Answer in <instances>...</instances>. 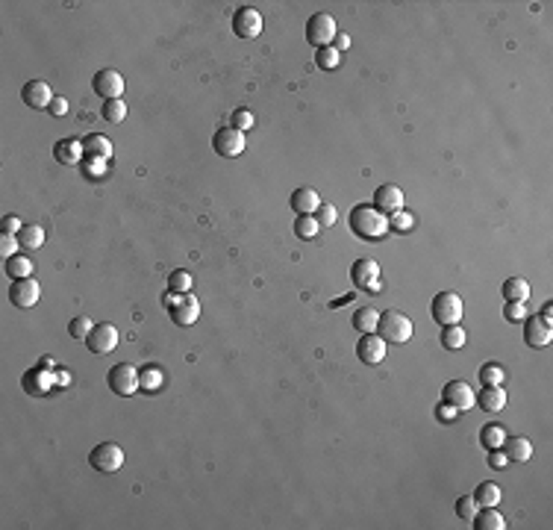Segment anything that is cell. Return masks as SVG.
<instances>
[{"mask_svg":"<svg viewBox=\"0 0 553 530\" xmlns=\"http://www.w3.org/2000/svg\"><path fill=\"white\" fill-rule=\"evenodd\" d=\"M350 230L365 242H377L391 230L389 215H383L377 206H371V203H359L350 210Z\"/></svg>","mask_w":553,"mask_h":530,"instance_id":"6da1fadb","label":"cell"},{"mask_svg":"<svg viewBox=\"0 0 553 530\" xmlns=\"http://www.w3.org/2000/svg\"><path fill=\"white\" fill-rule=\"evenodd\" d=\"M377 336H383L386 342H409L412 339V321L409 316H403L400 310H389V312H380V321H377Z\"/></svg>","mask_w":553,"mask_h":530,"instance_id":"7a4b0ae2","label":"cell"},{"mask_svg":"<svg viewBox=\"0 0 553 530\" xmlns=\"http://www.w3.org/2000/svg\"><path fill=\"white\" fill-rule=\"evenodd\" d=\"M433 318H436V324H459L462 316H465V303H462V298L456 292H439L436 298H433Z\"/></svg>","mask_w":553,"mask_h":530,"instance_id":"3957f363","label":"cell"},{"mask_svg":"<svg viewBox=\"0 0 553 530\" xmlns=\"http://www.w3.org/2000/svg\"><path fill=\"white\" fill-rule=\"evenodd\" d=\"M88 463H92L94 471H101V475H115V471L124 466V451H121V445H115V442H101V445L92 448Z\"/></svg>","mask_w":553,"mask_h":530,"instance_id":"277c9868","label":"cell"},{"mask_svg":"<svg viewBox=\"0 0 553 530\" xmlns=\"http://www.w3.org/2000/svg\"><path fill=\"white\" fill-rule=\"evenodd\" d=\"M335 33H339V27H335L333 15H327V12H315L309 21H306V42L312 47H318V51L321 47H330Z\"/></svg>","mask_w":553,"mask_h":530,"instance_id":"5b68a950","label":"cell"},{"mask_svg":"<svg viewBox=\"0 0 553 530\" xmlns=\"http://www.w3.org/2000/svg\"><path fill=\"white\" fill-rule=\"evenodd\" d=\"M106 380H110V389L115 392V395H121V398H130V395H136V392L142 389V383H138V371H136V366H130V362H118V366H112Z\"/></svg>","mask_w":553,"mask_h":530,"instance_id":"8992f818","label":"cell"},{"mask_svg":"<svg viewBox=\"0 0 553 530\" xmlns=\"http://www.w3.org/2000/svg\"><path fill=\"white\" fill-rule=\"evenodd\" d=\"M92 88H94L97 97H103V103H106V101H121V94H124V77L118 74L115 68H103V71H97V74L92 77Z\"/></svg>","mask_w":553,"mask_h":530,"instance_id":"52a82bcc","label":"cell"},{"mask_svg":"<svg viewBox=\"0 0 553 530\" xmlns=\"http://www.w3.org/2000/svg\"><path fill=\"white\" fill-rule=\"evenodd\" d=\"M350 280L353 286H359L365 292H383L380 283V265L374 260H357L350 265Z\"/></svg>","mask_w":553,"mask_h":530,"instance_id":"ba28073f","label":"cell"},{"mask_svg":"<svg viewBox=\"0 0 553 530\" xmlns=\"http://www.w3.org/2000/svg\"><path fill=\"white\" fill-rule=\"evenodd\" d=\"M386 351H389V342L377 336V333H362L359 342H357V357L365 362V366H377V362L386 359Z\"/></svg>","mask_w":553,"mask_h":530,"instance_id":"9c48e42d","label":"cell"},{"mask_svg":"<svg viewBox=\"0 0 553 530\" xmlns=\"http://www.w3.org/2000/svg\"><path fill=\"white\" fill-rule=\"evenodd\" d=\"M233 33L239 38H256L262 33V15L253 6H239L233 12Z\"/></svg>","mask_w":553,"mask_h":530,"instance_id":"30bf717a","label":"cell"},{"mask_svg":"<svg viewBox=\"0 0 553 530\" xmlns=\"http://www.w3.org/2000/svg\"><path fill=\"white\" fill-rule=\"evenodd\" d=\"M474 398H477V392H474L465 380H450L448 386L441 389V401L450 404L456 412H468L474 407Z\"/></svg>","mask_w":553,"mask_h":530,"instance_id":"8fae6325","label":"cell"},{"mask_svg":"<svg viewBox=\"0 0 553 530\" xmlns=\"http://www.w3.org/2000/svg\"><path fill=\"white\" fill-rule=\"evenodd\" d=\"M212 147H215V153L227 156V160H230V156H239L244 151V133L227 124L212 136Z\"/></svg>","mask_w":553,"mask_h":530,"instance_id":"7c38bea8","label":"cell"},{"mask_svg":"<svg viewBox=\"0 0 553 530\" xmlns=\"http://www.w3.org/2000/svg\"><path fill=\"white\" fill-rule=\"evenodd\" d=\"M168 312H171V321L180 324V327H189V324L197 321V316H201V301L194 298L192 292L185 294H177V301L168 307Z\"/></svg>","mask_w":553,"mask_h":530,"instance_id":"4fadbf2b","label":"cell"},{"mask_svg":"<svg viewBox=\"0 0 553 530\" xmlns=\"http://www.w3.org/2000/svg\"><path fill=\"white\" fill-rule=\"evenodd\" d=\"M38 294H42L38 283L33 277H24V280L12 283V289H9V301H12L18 310H33L38 303Z\"/></svg>","mask_w":553,"mask_h":530,"instance_id":"5bb4252c","label":"cell"},{"mask_svg":"<svg viewBox=\"0 0 553 530\" xmlns=\"http://www.w3.org/2000/svg\"><path fill=\"white\" fill-rule=\"evenodd\" d=\"M21 101L29 106V110H51L53 103V92L44 80H29L21 88Z\"/></svg>","mask_w":553,"mask_h":530,"instance_id":"9a60e30c","label":"cell"},{"mask_svg":"<svg viewBox=\"0 0 553 530\" xmlns=\"http://www.w3.org/2000/svg\"><path fill=\"white\" fill-rule=\"evenodd\" d=\"M86 345L92 353H112L115 345H118V330L112 324H94L92 333H88Z\"/></svg>","mask_w":553,"mask_h":530,"instance_id":"2e32d148","label":"cell"},{"mask_svg":"<svg viewBox=\"0 0 553 530\" xmlns=\"http://www.w3.org/2000/svg\"><path fill=\"white\" fill-rule=\"evenodd\" d=\"M550 339H553V324H545L539 316L524 318V342L530 348H545Z\"/></svg>","mask_w":553,"mask_h":530,"instance_id":"e0dca14e","label":"cell"},{"mask_svg":"<svg viewBox=\"0 0 553 530\" xmlns=\"http://www.w3.org/2000/svg\"><path fill=\"white\" fill-rule=\"evenodd\" d=\"M374 206H377L383 215H394L398 210H403V192L394 183L380 186V189L374 192Z\"/></svg>","mask_w":553,"mask_h":530,"instance_id":"ac0fdd59","label":"cell"},{"mask_svg":"<svg viewBox=\"0 0 553 530\" xmlns=\"http://www.w3.org/2000/svg\"><path fill=\"white\" fill-rule=\"evenodd\" d=\"M44 371H47V368H44ZM44 371H42V366H36L33 371H27V375H24V389H27V395L42 398V395H47V392L56 386V377L44 375Z\"/></svg>","mask_w":553,"mask_h":530,"instance_id":"d6986e66","label":"cell"},{"mask_svg":"<svg viewBox=\"0 0 553 530\" xmlns=\"http://www.w3.org/2000/svg\"><path fill=\"white\" fill-rule=\"evenodd\" d=\"M321 203H324L321 194L315 192V189H309V186H300V189L292 194V210H294V215H315V210H318Z\"/></svg>","mask_w":553,"mask_h":530,"instance_id":"ffe728a7","label":"cell"},{"mask_svg":"<svg viewBox=\"0 0 553 530\" xmlns=\"http://www.w3.org/2000/svg\"><path fill=\"white\" fill-rule=\"evenodd\" d=\"M53 156H56V162H62V165H77L86 156V147L80 139H59L53 147Z\"/></svg>","mask_w":553,"mask_h":530,"instance_id":"44dd1931","label":"cell"},{"mask_svg":"<svg viewBox=\"0 0 553 530\" xmlns=\"http://www.w3.org/2000/svg\"><path fill=\"white\" fill-rule=\"evenodd\" d=\"M474 404H480L486 412H500L506 407V389L503 386H483V392H477Z\"/></svg>","mask_w":553,"mask_h":530,"instance_id":"7402d4cb","label":"cell"},{"mask_svg":"<svg viewBox=\"0 0 553 530\" xmlns=\"http://www.w3.org/2000/svg\"><path fill=\"white\" fill-rule=\"evenodd\" d=\"M471 525L477 527V530H503V527H506V518L498 513V507H477Z\"/></svg>","mask_w":553,"mask_h":530,"instance_id":"603a6c76","label":"cell"},{"mask_svg":"<svg viewBox=\"0 0 553 530\" xmlns=\"http://www.w3.org/2000/svg\"><path fill=\"white\" fill-rule=\"evenodd\" d=\"M503 451H506V457L515 459V463H527V459L532 457V442L527 436H506Z\"/></svg>","mask_w":553,"mask_h":530,"instance_id":"cb8c5ba5","label":"cell"},{"mask_svg":"<svg viewBox=\"0 0 553 530\" xmlns=\"http://www.w3.org/2000/svg\"><path fill=\"white\" fill-rule=\"evenodd\" d=\"M83 147H86L88 160H110V156H112V142L106 139V136H101V133L86 136V139H83Z\"/></svg>","mask_w":553,"mask_h":530,"instance_id":"d4e9b609","label":"cell"},{"mask_svg":"<svg viewBox=\"0 0 553 530\" xmlns=\"http://www.w3.org/2000/svg\"><path fill=\"white\" fill-rule=\"evenodd\" d=\"M471 498L477 501V507H498L500 498H503V492H500L498 483H491V480H483V483L477 486V492H474Z\"/></svg>","mask_w":553,"mask_h":530,"instance_id":"484cf974","label":"cell"},{"mask_svg":"<svg viewBox=\"0 0 553 530\" xmlns=\"http://www.w3.org/2000/svg\"><path fill=\"white\" fill-rule=\"evenodd\" d=\"M377 321H380V312L374 307H359L353 312V327L359 333H377Z\"/></svg>","mask_w":553,"mask_h":530,"instance_id":"4316f807","label":"cell"},{"mask_svg":"<svg viewBox=\"0 0 553 530\" xmlns=\"http://www.w3.org/2000/svg\"><path fill=\"white\" fill-rule=\"evenodd\" d=\"M6 274H9L12 280L33 277V260L24 257V253H15L12 260H6Z\"/></svg>","mask_w":553,"mask_h":530,"instance_id":"83f0119b","label":"cell"},{"mask_svg":"<svg viewBox=\"0 0 553 530\" xmlns=\"http://www.w3.org/2000/svg\"><path fill=\"white\" fill-rule=\"evenodd\" d=\"M503 442H506V430H503V425H486L480 430V445L486 451L503 448Z\"/></svg>","mask_w":553,"mask_h":530,"instance_id":"f1b7e54d","label":"cell"},{"mask_svg":"<svg viewBox=\"0 0 553 530\" xmlns=\"http://www.w3.org/2000/svg\"><path fill=\"white\" fill-rule=\"evenodd\" d=\"M18 242H21L24 251H36L44 244V230L38 224H24L21 233H18Z\"/></svg>","mask_w":553,"mask_h":530,"instance_id":"f546056e","label":"cell"},{"mask_svg":"<svg viewBox=\"0 0 553 530\" xmlns=\"http://www.w3.org/2000/svg\"><path fill=\"white\" fill-rule=\"evenodd\" d=\"M441 345L448 351H459L465 345V327H459V324H444L441 327Z\"/></svg>","mask_w":553,"mask_h":530,"instance_id":"4dcf8cb0","label":"cell"},{"mask_svg":"<svg viewBox=\"0 0 553 530\" xmlns=\"http://www.w3.org/2000/svg\"><path fill=\"white\" fill-rule=\"evenodd\" d=\"M503 298L506 301H527L530 298V283L524 277H509L503 283Z\"/></svg>","mask_w":553,"mask_h":530,"instance_id":"1f68e13d","label":"cell"},{"mask_svg":"<svg viewBox=\"0 0 553 530\" xmlns=\"http://www.w3.org/2000/svg\"><path fill=\"white\" fill-rule=\"evenodd\" d=\"M162 371L156 368V366H147V368H142L138 371V383H142V389L144 392H159L162 389Z\"/></svg>","mask_w":553,"mask_h":530,"instance_id":"d6a6232c","label":"cell"},{"mask_svg":"<svg viewBox=\"0 0 553 530\" xmlns=\"http://www.w3.org/2000/svg\"><path fill=\"white\" fill-rule=\"evenodd\" d=\"M506 380V371L498 362H486V366L480 368V383L483 386H500V383Z\"/></svg>","mask_w":553,"mask_h":530,"instance_id":"836d02e7","label":"cell"},{"mask_svg":"<svg viewBox=\"0 0 553 530\" xmlns=\"http://www.w3.org/2000/svg\"><path fill=\"white\" fill-rule=\"evenodd\" d=\"M168 292H177V294L192 292V274L183 271V268L171 271V274H168Z\"/></svg>","mask_w":553,"mask_h":530,"instance_id":"e575fe53","label":"cell"},{"mask_svg":"<svg viewBox=\"0 0 553 530\" xmlns=\"http://www.w3.org/2000/svg\"><path fill=\"white\" fill-rule=\"evenodd\" d=\"M321 230V224L315 221V215H298V221H294V233L300 236V239H315Z\"/></svg>","mask_w":553,"mask_h":530,"instance_id":"d590c367","label":"cell"},{"mask_svg":"<svg viewBox=\"0 0 553 530\" xmlns=\"http://www.w3.org/2000/svg\"><path fill=\"white\" fill-rule=\"evenodd\" d=\"M339 62H342V53L335 51L333 45H330V47H321V51L315 53V65L324 68V71H333V68H339Z\"/></svg>","mask_w":553,"mask_h":530,"instance_id":"8d00e7d4","label":"cell"},{"mask_svg":"<svg viewBox=\"0 0 553 530\" xmlns=\"http://www.w3.org/2000/svg\"><path fill=\"white\" fill-rule=\"evenodd\" d=\"M415 215L412 212H407V210H398L394 215H389V227L394 230V233H409L412 227H415Z\"/></svg>","mask_w":553,"mask_h":530,"instance_id":"74e56055","label":"cell"},{"mask_svg":"<svg viewBox=\"0 0 553 530\" xmlns=\"http://www.w3.org/2000/svg\"><path fill=\"white\" fill-rule=\"evenodd\" d=\"M103 118L110 124H124L127 118V103L124 101H106L103 103Z\"/></svg>","mask_w":553,"mask_h":530,"instance_id":"f35d334b","label":"cell"},{"mask_svg":"<svg viewBox=\"0 0 553 530\" xmlns=\"http://www.w3.org/2000/svg\"><path fill=\"white\" fill-rule=\"evenodd\" d=\"M503 318L518 324L527 318V301H506V310H503Z\"/></svg>","mask_w":553,"mask_h":530,"instance_id":"ab89813d","label":"cell"},{"mask_svg":"<svg viewBox=\"0 0 553 530\" xmlns=\"http://www.w3.org/2000/svg\"><path fill=\"white\" fill-rule=\"evenodd\" d=\"M92 327H94V324L92 321H88L86 316H77V318H71V324H68V333H71V336L74 339H88V333H92Z\"/></svg>","mask_w":553,"mask_h":530,"instance_id":"60d3db41","label":"cell"},{"mask_svg":"<svg viewBox=\"0 0 553 530\" xmlns=\"http://www.w3.org/2000/svg\"><path fill=\"white\" fill-rule=\"evenodd\" d=\"M256 124V118H253V112L250 110H235L233 115H230V127H235V130H250V127Z\"/></svg>","mask_w":553,"mask_h":530,"instance_id":"b9f144b4","label":"cell"},{"mask_svg":"<svg viewBox=\"0 0 553 530\" xmlns=\"http://www.w3.org/2000/svg\"><path fill=\"white\" fill-rule=\"evenodd\" d=\"M474 513H477V501H474L471 495H462V498L456 501V516L462 518V522H471Z\"/></svg>","mask_w":553,"mask_h":530,"instance_id":"7bdbcfd3","label":"cell"},{"mask_svg":"<svg viewBox=\"0 0 553 530\" xmlns=\"http://www.w3.org/2000/svg\"><path fill=\"white\" fill-rule=\"evenodd\" d=\"M335 218H339V212H335V206H333V203H321L318 210H315V221L324 224V227H333Z\"/></svg>","mask_w":553,"mask_h":530,"instance_id":"ee69618b","label":"cell"},{"mask_svg":"<svg viewBox=\"0 0 553 530\" xmlns=\"http://www.w3.org/2000/svg\"><path fill=\"white\" fill-rule=\"evenodd\" d=\"M18 248H21V242H18V236H3L0 233V257L3 260H12Z\"/></svg>","mask_w":553,"mask_h":530,"instance_id":"f6af8a7d","label":"cell"},{"mask_svg":"<svg viewBox=\"0 0 553 530\" xmlns=\"http://www.w3.org/2000/svg\"><path fill=\"white\" fill-rule=\"evenodd\" d=\"M21 227H24V224H21V218H18V215H3L0 233H3V236H18V233H21Z\"/></svg>","mask_w":553,"mask_h":530,"instance_id":"bcb514c9","label":"cell"},{"mask_svg":"<svg viewBox=\"0 0 553 530\" xmlns=\"http://www.w3.org/2000/svg\"><path fill=\"white\" fill-rule=\"evenodd\" d=\"M489 466L491 468H506L509 466V457H506V451H503V448H495V451H489Z\"/></svg>","mask_w":553,"mask_h":530,"instance_id":"7dc6e473","label":"cell"},{"mask_svg":"<svg viewBox=\"0 0 553 530\" xmlns=\"http://www.w3.org/2000/svg\"><path fill=\"white\" fill-rule=\"evenodd\" d=\"M456 416H459V412L453 409L450 404H444V401H441V404H439V409H436V418H439V421H453Z\"/></svg>","mask_w":553,"mask_h":530,"instance_id":"c3c4849f","label":"cell"},{"mask_svg":"<svg viewBox=\"0 0 553 530\" xmlns=\"http://www.w3.org/2000/svg\"><path fill=\"white\" fill-rule=\"evenodd\" d=\"M65 112H68V101H65V97H53V103H51V115L62 118Z\"/></svg>","mask_w":553,"mask_h":530,"instance_id":"681fc988","label":"cell"},{"mask_svg":"<svg viewBox=\"0 0 553 530\" xmlns=\"http://www.w3.org/2000/svg\"><path fill=\"white\" fill-rule=\"evenodd\" d=\"M333 42H335L333 47H335V51L342 53V51H348V47H350V36H348V33H335V38H333Z\"/></svg>","mask_w":553,"mask_h":530,"instance_id":"f907efd6","label":"cell"},{"mask_svg":"<svg viewBox=\"0 0 553 530\" xmlns=\"http://www.w3.org/2000/svg\"><path fill=\"white\" fill-rule=\"evenodd\" d=\"M539 318H541V321H545V324H550V321H553V303H550V301L545 303V307H541V312H539Z\"/></svg>","mask_w":553,"mask_h":530,"instance_id":"816d5d0a","label":"cell"},{"mask_svg":"<svg viewBox=\"0 0 553 530\" xmlns=\"http://www.w3.org/2000/svg\"><path fill=\"white\" fill-rule=\"evenodd\" d=\"M56 386H71V371H56Z\"/></svg>","mask_w":553,"mask_h":530,"instance_id":"f5cc1de1","label":"cell"},{"mask_svg":"<svg viewBox=\"0 0 553 530\" xmlns=\"http://www.w3.org/2000/svg\"><path fill=\"white\" fill-rule=\"evenodd\" d=\"M38 366H42V368H47V371H51V368H53V359H51V357H42V362H38Z\"/></svg>","mask_w":553,"mask_h":530,"instance_id":"db71d44e","label":"cell"}]
</instances>
